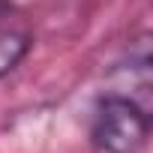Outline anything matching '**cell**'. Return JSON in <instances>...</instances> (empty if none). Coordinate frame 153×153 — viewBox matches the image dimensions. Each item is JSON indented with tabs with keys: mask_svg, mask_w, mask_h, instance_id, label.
Returning <instances> with one entry per match:
<instances>
[{
	"mask_svg": "<svg viewBox=\"0 0 153 153\" xmlns=\"http://www.w3.org/2000/svg\"><path fill=\"white\" fill-rule=\"evenodd\" d=\"M93 141L102 153H153L150 117L132 96L111 93L96 105Z\"/></svg>",
	"mask_w": 153,
	"mask_h": 153,
	"instance_id": "obj_1",
	"label": "cell"
},
{
	"mask_svg": "<svg viewBox=\"0 0 153 153\" xmlns=\"http://www.w3.org/2000/svg\"><path fill=\"white\" fill-rule=\"evenodd\" d=\"M33 48V30L24 15L12 6H0V78L21 66V60Z\"/></svg>",
	"mask_w": 153,
	"mask_h": 153,
	"instance_id": "obj_2",
	"label": "cell"
},
{
	"mask_svg": "<svg viewBox=\"0 0 153 153\" xmlns=\"http://www.w3.org/2000/svg\"><path fill=\"white\" fill-rule=\"evenodd\" d=\"M0 6H9V0H0Z\"/></svg>",
	"mask_w": 153,
	"mask_h": 153,
	"instance_id": "obj_3",
	"label": "cell"
}]
</instances>
